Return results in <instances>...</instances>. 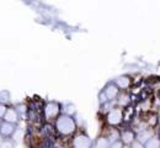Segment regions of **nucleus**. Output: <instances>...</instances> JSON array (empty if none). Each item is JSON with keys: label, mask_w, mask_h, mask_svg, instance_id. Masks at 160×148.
Listing matches in <instances>:
<instances>
[{"label": "nucleus", "mask_w": 160, "mask_h": 148, "mask_svg": "<svg viewBox=\"0 0 160 148\" xmlns=\"http://www.w3.org/2000/svg\"><path fill=\"white\" fill-rule=\"evenodd\" d=\"M57 112H58L57 105H54V104H51V105L47 106V115H48V116H53V115H56Z\"/></svg>", "instance_id": "obj_4"}, {"label": "nucleus", "mask_w": 160, "mask_h": 148, "mask_svg": "<svg viewBox=\"0 0 160 148\" xmlns=\"http://www.w3.org/2000/svg\"><path fill=\"white\" fill-rule=\"evenodd\" d=\"M121 117H122V114H121L120 110H113L108 115V121L111 124H117L121 121Z\"/></svg>", "instance_id": "obj_3"}, {"label": "nucleus", "mask_w": 160, "mask_h": 148, "mask_svg": "<svg viewBox=\"0 0 160 148\" xmlns=\"http://www.w3.org/2000/svg\"><path fill=\"white\" fill-rule=\"evenodd\" d=\"M58 127L62 132L69 133L74 130V122L69 117H60V120L58 121Z\"/></svg>", "instance_id": "obj_1"}, {"label": "nucleus", "mask_w": 160, "mask_h": 148, "mask_svg": "<svg viewBox=\"0 0 160 148\" xmlns=\"http://www.w3.org/2000/svg\"><path fill=\"white\" fill-rule=\"evenodd\" d=\"M111 148H122V146H121V143L116 142V143H113V145H112V147Z\"/></svg>", "instance_id": "obj_13"}, {"label": "nucleus", "mask_w": 160, "mask_h": 148, "mask_svg": "<svg viewBox=\"0 0 160 148\" xmlns=\"http://www.w3.org/2000/svg\"><path fill=\"white\" fill-rule=\"evenodd\" d=\"M117 83H118V85H120V86H127V85H128V83H129V80H128L127 78H120Z\"/></svg>", "instance_id": "obj_12"}, {"label": "nucleus", "mask_w": 160, "mask_h": 148, "mask_svg": "<svg viewBox=\"0 0 160 148\" xmlns=\"http://www.w3.org/2000/svg\"><path fill=\"white\" fill-rule=\"evenodd\" d=\"M122 137H123V141L124 142H132V140H133V135L131 133V132H124L123 135H122Z\"/></svg>", "instance_id": "obj_8"}, {"label": "nucleus", "mask_w": 160, "mask_h": 148, "mask_svg": "<svg viewBox=\"0 0 160 148\" xmlns=\"http://www.w3.org/2000/svg\"><path fill=\"white\" fill-rule=\"evenodd\" d=\"M116 93H117V89L115 88V86H110L108 89H107V91H106V94H107V96L111 99V98H113L115 95H116Z\"/></svg>", "instance_id": "obj_7"}, {"label": "nucleus", "mask_w": 160, "mask_h": 148, "mask_svg": "<svg viewBox=\"0 0 160 148\" xmlns=\"http://www.w3.org/2000/svg\"><path fill=\"white\" fill-rule=\"evenodd\" d=\"M150 132H143V133H140L139 135V140L142 142H144V141H147L148 140V137H150Z\"/></svg>", "instance_id": "obj_10"}, {"label": "nucleus", "mask_w": 160, "mask_h": 148, "mask_svg": "<svg viewBox=\"0 0 160 148\" xmlns=\"http://www.w3.org/2000/svg\"><path fill=\"white\" fill-rule=\"evenodd\" d=\"M147 148H159V142H158V140H155V138L149 140L148 143H147Z\"/></svg>", "instance_id": "obj_6"}, {"label": "nucleus", "mask_w": 160, "mask_h": 148, "mask_svg": "<svg viewBox=\"0 0 160 148\" xmlns=\"http://www.w3.org/2000/svg\"><path fill=\"white\" fill-rule=\"evenodd\" d=\"M124 148H128V147H124Z\"/></svg>", "instance_id": "obj_15"}, {"label": "nucleus", "mask_w": 160, "mask_h": 148, "mask_svg": "<svg viewBox=\"0 0 160 148\" xmlns=\"http://www.w3.org/2000/svg\"><path fill=\"white\" fill-rule=\"evenodd\" d=\"M98 148H108V142L106 140H100L98 142Z\"/></svg>", "instance_id": "obj_9"}, {"label": "nucleus", "mask_w": 160, "mask_h": 148, "mask_svg": "<svg viewBox=\"0 0 160 148\" xmlns=\"http://www.w3.org/2000/svg\"><path fill=\"white\" fill-rule=\"evenodd\" d=\"M11 131H12V127L10 126V125H4L2 128H1V132H2V133H5V135L10 133Z\"/></svg>", "instance_id": "obj_11"}, {"label": "nucleus", "mask_w": 160, "mask_h": 148, "mask_svg": "<svg viewBox=\"0 0 160 148\" xmlns=\"http://www.w3.org/2000/svg\"><path fill=\"white\" fill-rule=\"evenodd\" d=\"M133 148H143V146H142L140 143H134V145H133Z\"/></svg>", "instance_id": "obj_14"}, {"label": "nucleus", "mask_w": 160, "mask_h": 148, "mask_svg": "<svg viewBox=\"0 0 160 148\" xmlns=\"http://www.w3.org/2000/svg\"><path fill=\"white\" fill-rule=\"evenodd\" d=\"M75 147L77 148H89L90 147V140L88 137H84V136H79L75 142H74Z\"/></svg>", "instance_id": "obj_2"}, {"label": "nucleus", "mask_w": 160, "mask_h": 148, "mask_svg": "<svg viewBox=\"0 0 160 148\" xmlns=\"http://www.w3.org/2000/svg\"><path fill=\"white\" fill-rule=\"evenodd\" d=\"M5 119H6L9 122H10V121H11V122L16 121V112H15L14 110H9L8 114L5 115Z\"/></svg>", "instance_id": "obj_5"}]
</instances>
